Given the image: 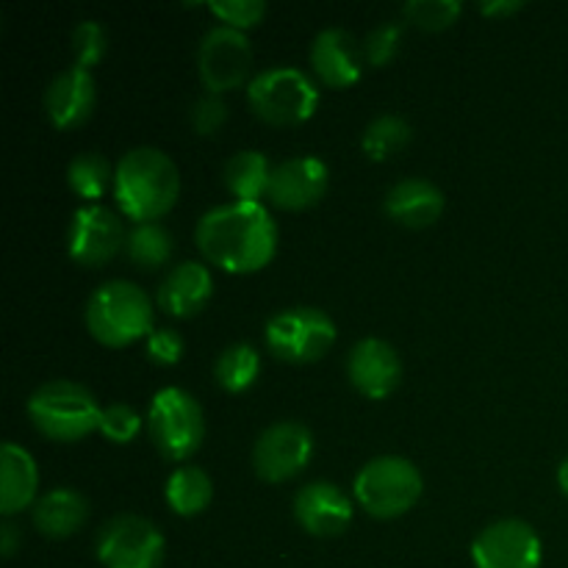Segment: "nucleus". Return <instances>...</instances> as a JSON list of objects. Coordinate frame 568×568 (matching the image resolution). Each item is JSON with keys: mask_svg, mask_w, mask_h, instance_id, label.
I'll return each instance as SVG.
<instances>
[{"mask_svg": "<svg viewBox=\"0 0 568 568\" xmlns=\"http://www.w3.org/2000/svg\"><path fill=\"white\" fill-rule=\"evenodd\" d=\"M194 239L211 264L244 275L270 264L277 250V225L264 203L231 200L200 216Z\"/></svg>", "mask_w": 568, "mask_h": 568, "instance_id": "f257e3e1", "label": "nucleus"}, {"mask_svg": "<svg viewBox=\"0 0 568 568\" xmlns=\"http://www.w3.org/2000/svg\"><path fill=\"white\" fill-rule=\"evenodd\" d=\"M181 194L178 164L159 148H133L114 166V200L133 222H159Z\"/></svg>", "mask_w": 568, "mask_h": 568, "instance_id": "f03ea898", "label": "nucleus"}, {"mask_svg": "<svg viewBox=\"0 0 568 568\" xmlns=\"http://www.w3.org/2000/svg\"><path fill=\"white\" fill-rule=\"evenodd\" d=\"M83 322L105 347H128L153 331V300L136 283L114 277L94 288L83 308Z\"/></svg>", "mask_w": 568, "mask_h": 568, "instance_id": "7ed1b4c3", "label": "nucleus"}, {"mask_svg": "<svg viewBox=\"0 0 568 568\" xmlns=\"http://www.w3.org/2000/svg\"><path fill=\"white\" fill-rule=\"evenodd\" d=\"M28 416L42 436L53 442H78L100 430L103 408L81 383L48 381L28 397Z\"/></svg>", "mask_w": 568, "mask_h": 568, "instance_id": "20e7f679", "label": "nucleus"}, {"mask_svg": "<svg viewBox=\"0 0 568 568\" xmlns=\"http://www.w3.org/2000/svg\"><path fill=\"white\" fill-rule=\"evenodd\" d=\"M355 499L375 519H397L408 514L425 491V477L414 460L403 455H377L355 475Z\"/></svg>", "mask_w": 568, "mask_h": 568, "instance_id": "39448f33", "label": "nucleus"}, {"mask_svg": "<svg viewBox=\"0 0 568 568\" xmlns=\"http://www.w3.org/2000/svg\"><path fill=\"white\" fill-rule=\"evenodd\" d=\"M247 103L270 125H300L314 116L320 89L300 67H266L247 83Z\"/></svg>", "mask_w": 568, "mask_h": 568, "instance_id": "423d86ee", "label": "nucleus"}, {"mask_svg": "<svg viewBox=\"0 0 568 568\" xmlns=\"http://www.w3.org/2000/svg\"><path fill=\"white\" fill-rule=\"evenodd\" d=\"M148 433L166 460H186L205 438V416L186 388L166 386L153 394L148 410Z\"/></svg>", "mask_w": 568, "mask_h": 568, "instance_id": "0eeeda50", "label": "nucleus"}, {"mask_svg": "<svg viewBox=\"0 0 568 568\" xmlns=\"http://www.w3.org/2000/svg\"><path fill=\"white\" fill-rule=\"evenodd\" d=\"M266 347L275 358L288 364H311L320 361L336 342V322L331 314L311 305L277 311L266 322Z\"/></svg>", "mask_w": 568, "mask_h": 568, "instance_id": "6e6552de", "label": "nucleus"}, {"mask_svg": "<svg viewBox=\"0 0 568 568\" xmlns=\"http://www.w3.org/2000/svg\"><path fill=\"white\" fill-rule=\"evenodd\" d=\"M94 552L105 568H159L166 541L144 516L120 514L100 527Z\"/></svg>", "mask_w": 568, "mask_h": 568, "instance_id": "1a4fd4ad", "label": "nucleus"}, {"mask_svg": "<svg viewBox=\"0 0 568 568\" xmlns=\"http://www.w3.org/2000/svg\"><path fill=\"white\" fill-rule=\"evenodd\" d=\"M253 67V48L247 33L231 26H214L197 44V72L205 89L214 94L242 87Z\"/></svg>", "mask_w": 568, "mask_h": 568, "instance_id": "9d476101", "label": "nucleus"}, {"mask_svg": "<svg viewBox=\"0 0 568 568\" xmlns=\"http://www.w3.org/2000/svg\"><path fill=\"white\" fill-rule=\"evenodd\" d=\"M314 433L303 422L283 419L266 427L253 447V469L266 483H286L308 466Z\"/></svg>", "mask_w": 568, "mask_h": 568, "instance_id": "9b49d317", "label": "nucleus"}, {"mask_svg": "<svg viewBox=\"0 0 568 568\" xmlns=\"http://www.w3.org/2000/svg\"><path fill=\"white\" fill-rule=\"evenodd\" d=\"M128 231L120 214L103 203H87L75 209L67 227V253L75 264L100 266L125 250Z\"/></svg>", "mask_w": 568, "mask_h": 568, "instance_id": "f8f14e48", "label": "nucleus"}, {"mask_svg": "<svg viewBox=\"0 0 568 568\" xmlns=\"http://www.w3.org/2000/svg\"><path fill=\"white\" fill-rule=\"evenodd\" d=\"M475 568H541L544 547L532 525L521 519L491 521L471 541Z\"/></svg>", "mask_w": 568, "mask_h": 568, "instance_id": "ddd939ff", "label": "nucleus"}, {"mask_svg": "<svg viewBox=\"0 0 568 568\" xmlns=\"http://www.w3.org/2000/svg\"><path fill=\"white\" fill-rule=\"evenodd\" d=\"M327 181H331V170L320 155H292L272 166L266 197L277 209H308V205L320 203L322 194L327 192Z\"/></svg>", "mask_w": 568, "mask_h": 568, "instance_id": "4468645a", "label": "nucleus"}, {"mask_svg": "<svg viewBox=\"0 0 568 568\" xmlns=\"http://www.w3.org/2000/svg\"><path fill=\"white\" fill-rule=\"evenodd\" d=\"M347 377L364 397L386 399L403 381V361L383 338H361L347 355Z\"/></svg>", "mask_w": 568, "mask_h": 568, "instance_id": "2eb2a0df", "label": "nucleus"}, {"mask_svg": "<svg viewBox=\"0 0 568 568\" xmlns=\"http://www.w3.org/2000/svg\"><path fill=\"white\" fill-rule=\"evenodd\" d=\"M294 519L316 538L342 536L353 521V499L327 480H314L294 494Z\"/></svg>", "mask_w": 568, "mask_h": 568, "instance_id": "dca6fc26", "label": "nucleus"}, {"mask_svg": "<svg viewBox=\"0 0 568 568\" xmlns=\"http://www.w3.org/2000/svg\"><path fill=\"white\" fill-rule=\"evenodd\" d=\"M311 67L327 87H353L364 75V44L347 28H322L311 42Z\"/></svg>", "mask_w": 568, "mask_h": 568, "instance_id": "f3484780", "label": "nucleus"}, {"mask_svg": "<svg viewBox=\"0 0 568 568\" xmlns=\"http://www.w3.org/2000/svg\"><path fill=\"white\" fill-rule=\"evenodd\" d=\"M98 83L81 64L64 67L44 89V114L55 128H78L92 116Z\"/></svg>", "mask_w": 568, "mask_h": 568, "instance_id": "a211bd4d", "label": "nucleus"}, {"mask_svg": "<svg viewBox=\"0 0 568 568\" xmlns=\"http://www.w3.org/2000/svg\"><path fill=\"white\" fill-rule=\"evenodd\" d=\"M211 294H214V277H211L209 266L200 261H181L159 283L155 303L166 314L186 320L205 308Z\"/></svg>", "mask_w": 568, "mask_h": 568, "instance_id": "6ab92c4d", "label": "nucleus"}, {"mask_svg": "<svg viewBox=\"0 0 568 568\" xmlns=\"http://www.w3.org/2000/svg\"><path fill=\"white\" fill-rule=\"evenodd\" d=\"M383 209L405 227H427L444 214V192L427 178H403L386 192Z\"/></svg>", "mask_w": 568, "mask_h": 568, "instance_id": "aec40b11", "label": "nucleus"}, {"mask_svg": "<svg viewBox=\"0 0 568 568\" xmlns=\"http://www.w3.org/2000/svg\"><path fill=\"white\" fill-rule=\"evenodd\" d=\"M39 469L33 455L14 442L3 444L0 453V514L11 519L14 514L37 505Z\"/></svg>", "mask_w": 568, "mask_h": 568, "instance_id": "412c9836", "label": "nucleus"}, {"mask_svg": "<svg viewBox=\"0 0 568 568\" xmlns=\"http://www.w3.org/2000/svg\"><path fill=\"white\" fill-rule=\"evenodd\" d=\"M89 499L75 488H53L33 505V527L48 538H70L87 525Z\"/></svg>", "mask_w": 568, "mask_h": 568, "instance_id": "4be33fe9", "label": "nucleus"}, {"mask_svg": "<svg viewBox=\"0 0 568 568\" xmlns=\"http://www.w3.org/2000/svg\"><path fill=\"white\" fill-rule=\"evenodd\" d=\"M270 178L272 164L261 150H239L222 166L225 189L244 203H261V197L270 192Z\"/></svg>", "mask_w": 568, "mask_h": 568, "instance_id": "5701e85b", "label": "nucleus"}, {"mask_svg": "<svg viewBox=\"0 0 568 568\" xmlns=\"http://www.w3.org/2000/svg\"><path fill=\"white\" fill-rule=\"evenodd\" d=\"M164 497L178 516H197L214 499V483L200 466H178L166 480Z\"/></svg>", "mask_w": 568, "mask_h": 568, "instance_id": "b1692460", "label": "nucleus"}, {"mask_svg": "<svg viewBox=\"0 0 568 568\" xmlns=\"http://www.w3.org/2000/svg\"><path fill=\"white\" fill-rule=\"evenodd\" d=\"M261 375V355L253 344H231L220 353L214 364V377L225 392L242 394L258 381Z\"/></svg>", "mask_w": 568, "mask_h": 568, "instance_id": "393cba45", "label": "nucleus"}, {"mask_svg": "<svg viewBox=\"0 0 568 568\" xmlns=\"http://www.w3.org/2000/svg\"><path fill=\"white\" fill-rule=\"evenodd\" d=\"M125 253L142 270H159L172 258V236L161 222H136L128 231Z\"/></svg>", "mask_w": 568, "mask_h": 568, "instance_id": "a878e982", "label": "nucleus"}, {"mask_svg": "<svg viewBox=\"0 0 568 568\" xmlns=\"http://www.w3.org/2000/svg\"><path fill=\"white\" fill-rule=\"evenodd\" d=\"M67 183L83 200H100L109 189H114V170L103 153H78L67 164Z\"/></svg>", "mask_w": 568, "mask_h": 568, "instance_id": "bb28decb", "label": "nucleus"}, {"mask_svg": "<svg viewBox=\"0 0 568 568\" xmlns=\"http://www.w3.org/2000/svg\"><path fill=\"white\" fill-rule=\"evenodd\" d=\"M414 131H410L408 120L399 114H377L369 125L364 128V136H361V148L369 155L372 161H386L394 153L405 148L410 142Z\"/></svg>", "mask_w": 568, "mask_h": 568, "instance_id": "cd10ccee", "label": "nucleus"}, {"mask_svg": "<svg viewBox=\"0 0 568 568\" xmlns=\"http://www.w3.org/2000/svg\"><path fill=\"white\" fill-rule=\"evenodd\" d=\"M464 6L458 0H408L403 6V17L425 31H444L460 17Z\"/></svg>", "mask_w": 568, "mask_h": 568, "instance_id": "c85d7f7f", "label": "nucleus"}, {"mask_svg": "<svg viewBox=\"0 0 568 568\" xmlns=\"http://www.w3.org/2000/svg\"><path fill=\"white\" fill-rule=\"evenodd\" d=\"M72 50H75V64L92 70L109 53V33L98 20H81L72 28Z\"/></svg>", "mask_w": 568, "mask_h": 568, "instance_id": "c756f323", "label": "nucleus"}, {"mask_svg": "<svg viewBox=\"0 0 568 568\" xmlns=\"http://www.w3.org/2000/svg\"><path fill=\"white\" fill-rule=\"evenodd\" d=\"M142 430V416L125 403H111L103 408L100 416V433L109 438L111 444H128L139 436Z\"/></svg>", "mask_w": 568, "mask_h": 568, "instance_id": "7c9ffc66", "label": "nucleus"}, {"mask_svg": "<svg viewBox=\"0 0 568 568\" xmlns=\"http://www.w3.org/2000/svg\"><path fill=\"white\" fill-rule=\"evenodd\" d=\"M399 42H403V26H399V22L386 20V22H381V26H375L364 42L366 64L386 67L388 61L397 55Z\"/></svg>", "mask_w": 568, "mask_h": 568, "instance_id": "2f4dec72", "label": "nucleus"}, {"mask_svg": "<svg viewBox=\"0 0 568 568\" xmlns=\"http://www.w3.org/2000/svg\"><path fill=\"white\" fill-rule=\"evenodd\" d=\"M211 14L222 20V26H231L244 31V28L258 26L261 17L266 14L264 0H211Z\"/></svg>", "mask_w": 568, "mask_h": 568, "instance_id": "473e14b6", "label": "nucleus"}, {"mask_svg": "<svg viewBox=\"0 0 568 568\" xmlns=\"http://www.w3.org/2000/svg\"><path fill=\"white\" fill-rule=\"evenodd\" d=\"M227 120V103L222 100V94L203 92L189 109V122H192L194 133L197 136H211V133L220 131Z\"/></svg>", "mask_w": 568, "mask_h": 568, "instance_id": "72a5a7b5", "label": "nucleus"}, {"mask_svg": "<svg viewBox=\"0 0 568 568\" xmlns=\"http://www.w3.org/2000/svg\"><path fill=\"white\" fill-rule=\"evenodd\" d=\"M148 342V358L159 366H172L183 358V338L172 327H153Z\"/></svg>", "mask_w": 568, "mask_h": 568, "instance_id": "f704fd0d", "label": "nucleus"}, {"mask_svg": "<svg viewBox=\"0 0 568 568\" xmlns=\"http://www.w3.org/2000/svg\"><path fill=\"white\" fill-rule=\"evenodd\" d=\"M17 547H20V530L11 519H3V525H0V552H3V558H11Z\"/></svg>", "mask_w": 568, "mask_h": 568, "instance_id": "c9c22d12", "label": "nucleus"}, {"mask_svg": "<svg viewBox=\"0 0 568 568\" xmlns=\"http://www.w3.org/2000/svg\"><path fill=\"white\" fill-rule=\"evenodd\" d=\"M521 0H488V3H480V11L486 17H510L516 11H521Z\"/></svg>", "mask_w": 568, "mask_h": 568, "instance_id": "e433bc0d", "label": "nucleus"}, {"mask_svg": "<svg viewBox=\"0 0 568 568\" xmlns=\"http://www.w3.org/2000/svg\"><path fill=\"white\" fill-rule=\"evenodd\" d=\"M558 486H560V491L568 497V455L560 460V466H558Z\"/></svg>", "mask_w": 568, "mask_h": 568, "instance_id": "4c0bfd02", "label": "nucleus"}]
</instances>
